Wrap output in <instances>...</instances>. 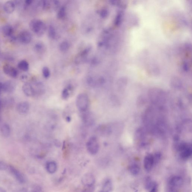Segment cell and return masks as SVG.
<instances>
[{"label":"cell","instance_id":"6da1fadb","mask_svg":"<svg viewBox=\"0 0 192 192\" xmlns=\"http://www.w3.org/2000/svg\"><path fill=\"white\" fill-rule=\"evenodd\" d=\"M30 29L36 36H43L47 30L46 24L41 20L34 19L31 20L29 23Z\"/></svg>","mask_w":192,"mask_h":192},{"label":"cell","instance_id":"7a4b0ae2","mask_svg":"<svg viewBox=\"0 0 192 192\" xmlns=\"http://www.w3.org/2000/svg\"><path fill=\"white\" fill-rule=\"evenodd\" d=\"M76 104L77 108L81 112L87 111L90 105L89 97L84 93L78 95L77 97Z\"/></svg>","mask_w":192,"mask_h":192},{"label":"cell","instance_id":"3957f363","mask_svg":"<svg viewBox=\"0 0 192 192\" xmlns=\"http://www.w3.org/2000/svg\"><path fill=\"white\" fill-rule=\"evenodd\" d=\"M176 149L179 153L180 157L183 160H187L191 156V147L187 143H181L177 146Z\"/></svg>","mask_w":192,"mask_h":192},{"label":"cell","instance_id":"277c9868","mask_svg":"<svg viewBox=\"0 0 192 192\" xmlns=\"http://www.w3.org/2000/svg\"><path fill=\"white\" fill-rule=\"evenodd\" d=\"M86 147L90 154L95 155L98 153L100 149L99 143L95 136L91 137L87 142Z\"/></svg>","mask_w":192,"mask_h":192},{"label":"cell","instance_id":"5b68a950","mask_svg":"<svg viewBox=\"0 0 192 192\" xmlns=\"http://www.w3.org/2000/svg\"><path fill=\"white\" fill-rule=\"evenodd\" d=\"M183 184V179L179 176H174L169 179L167 188L177 190L182 186Z\"/></svg>","mask_w":192,"mask_h":192},{"label":"cell","instance_id":"8992f818","mask_svg":"<svg viewBox=\"0 0 192 192\" xmlns=\"http://www.w3.org/2000/svg\"><path fill=\"white\" fill-rule=\"evenodd\" d=\"M82 182L86 188H94L95 178L94 174L91 173L85 174L82 177Z\"/></svg>","mask_w":192,"mask_h":192},{"label":"cell","instance_id":"52a82bcc","mask_svg":"<svg viewBox=\"0 0 192 192\" xmlns=\"http://www.w3.org/2000/svg\"><path fill=\"white\" fill-rule=\"evenodd\" d=\"M8 169L9 172L15 178L18 182L20 183H25L26 182V178L22 173L18 170L12 165H9Z\"/></svg>","mask_w":192,"mask_h":192},{"label":"cell","instance_id":"ba28073f","mask_svg":"<svg viewBox=\"0 0 192 192\" xmlns=\"http://www.w3.org/2000/svg\"><path fill=\"white\" fill-rule=\"evenodd\" d=\"M20 43L24 44H28L32 40V35L29 31L24 30L20 32L17 38Z\"/></svg>","mask_w":192,"mask_h":192},{"label":"cell","instance_id":"9c48e42d","mask_svg":"<svg viewBox=\"0 0 192 192\" xmlns=\"http://www.w3.org/2000/svg\"><path fill=\"white\" fill-rule=\"evenodd\" d=\"M3 71L4 73L9 77L13 78H17L18 75V72L15 68L13 67L10 65L5 64L3 66Z\"/></svg>","mask_w":192,"mask_h":192},{"label":"cell","instance_id":"30bf717a","mask_svg":"<svg viewBox=\"0 0 192 192\" xmlns=\"http://www.w3.org/2000/svg\"><path fill=\"white\" fill-rule=\"evenodd\" d=\"M155 165L154 155L152 154H148L146 155L143 161L144 169L147 172H150L152 170Z\"/></svg>","mask_w":192,"mask_h":192},{"label":"cell","instance_id":"8fae6325","mask_svg":"<svg viewBox=\"0 0 192 192\" xmlns=\"http://www.w3.org/2000/svg\"><path fill=\"white\" fill-rule=\"evenodd\" d=\"M22 90L24 94L29 97H36V93L33 84L27 82L24 84L22 86Z\"/></svg>","mask_w":192,"mask_h":192},{"label":"cell","instance_id":"7c38bea8","mask_svg":"<svg viewBox=\"0 0 192 192\" xmlns=\"http://www.w3.org/2000/svg\"><path fill=\"white\" fill-rule=\"evenodd\" d=\"M82 114V119L85 125L88 126H91L94 124L95 119L92 114L87 111L83 112Z\"/></svg>","mask_w":192,"mask_h":192},{"label":"cell","instance_id":"4fadbf2b","mask_svg":"<svg viewBox=\"0 0 192 192\" xmlns=\"http://www.w3.org/2000/svg\"><path fill=\"white\" fill-rule=\"evenodd\" d=\"M2 90L4 92L11 93L15 90V85L12 81H7L5 83H2Z\"/></svg>","mask_w":192,"mask_h":192},{"label":"cell","instance_id":"5bb4252c","mask_svg":"<svg viewBox=\"0 0 192 192\" xmlns=\"http://www.w3.org/2000/svg\"><path fill=\"white\" fill-rule=\"evenodd\" d=\"M30 106L29 103L26 101L19 103L17 105V110L18 113L21 114H26L29 112Z\"/></svg>","mask_w":192,"mask_h":192},{"label":"cell","instance_id":"9a60e30c","mask_svg":"<svg viewBox=\"0 0 192 192\" xmlns=\"http://www.w3.org/2000/svg\"><path fill=\"white\" fill-rule=\"evenodd\" d=\"M113 189V183L111 179H107L102 183L99 192H111Z\"/></svg>","mask_w":192,"mask_h":192},{"label":"cell","instance_id":"2e32d148","mask_svg":"<svg viewBox=\"0 0 192 192\" xmlns=\"http://www.w3.org/2000/svg\"><path fill=\"white\" fill-rule=\"evenodd\" d=\"M16 5L14 1H9L5 3L3 6L4 11L8 14L13 13L15 10Z\"/></svg>","mask_w":192,"mask_h":192},{"label":"cell","instance_id":"e0dca14e","mask_svg":"<svg viewBox=\"0 0 192 192\" xmlns=\"http://www.w3.org/2000/svg\"><path fill=\"white\" fill-rule=\"evenodd\" d=\"M1 31L4 36L7 37L9 38L13 36L14 29L13 26L9 24H6L3 26Z\"/></svg>","mask_w":192,"mask_h":192},{"label":"cell","instance_id":"ac0fdd59","mask_svg":"<svg viewBox=\"0 0 192 192\" xmlns=\"http://www.w3.org/2000/svg\"><path fill=\"white\" fill-rule=\"evenodd\" d=\"M46 168L47 172L49 174H55L57 170V164L54 161H50L46 164Z\"/></svg>","mask_w":192,"mask_h":192},{"label":"cell","instance_id":"d6986e66","mask_svg":"<svg viewBox=\"0 0 192 192\" xmlns=\"http://www.w3.org/2000/svg\"><path fill=\"white\" fill-rule=\"evenodd\" d=\"M129 171L130 173L134 176H137L140 174V168L137 164H132L129 166Z\"/></svg>","mask_w":192,"mask_h":192},{"label":"cell","instance_id":"ffe728a7","mask_svg":"<svg viewBox=\"0 0 192 192\" xmlns=\"http://www.w3.org/2000/svg\"><path fill=\"white\" fill-rule=\"evenodd\" d=\"M0 131L3 136L8 137L10 136L11 129L9 124H4L0 127Z\"/></svg>","mask_w":192,"mask_h":192},{"label":"cell","instance_id":"44dd1931","mask_svg":"<svg viewBox=\"0 0 192 192\" xmlns=\"http://www.w3.org/2000/svg\"><path fill=\"white\" fill-rule=\"evenodd\" d=\"M48 34L50 38L55 40L57 38L58 34L56 28L52 25H50L48 29Z\"/></svg>","mask_w":192,"mask_h":192},{"label":"cell","instance_id":"7402d4cb","mask_svg":"<svg viewBox=\"0 0 192 192\" xmlns=\"http://www.w3.org/2000/svg\"><path fill=\"white\" fill-rule=\"evenodd\" d=\"M34 49L37 53H42L46 51V47L44 43L38 42L35 44Z\"/></svg>","mask_w":192,"mask_h":192},{"label":"cell","instance_id":"603a6c76","mask_svg":"<svg viewBox=\"0 0 192 192\" xmlns=\"http://www.w3.org/2000/svg\"><path fill=\"white\" fill-rule=\"evenodd\" d=\"M17 67L21 71L26 72L29 69V63L26 60H23L19 62L17 64Z\"/></svg>","mask_w":192,"mask_h":192},{"label":"cell","instance_id":"cb8c5ba5","mask_svg":"<svg viewBox=\"0 0 192 192\" xmlns=\"http://www.w3.org/2000/svg\"><path fill=\"white\" fill-rule=\"evenodd\" d=\"M73 90V87L71 85H68L65 88L62 92V97L64 99H66L70 97Z\"/></svg>","mask_w":192,"mask_h":192},{"label":"cell","instance_id":"d4e9b609","mask_svg":"<svg viewBox=\"0 0 192 192\" xmlns=\"http://www.w3.org/2000/svg\"><path fill=\"white\" fill-rule=\"evenodd\" d=\"M67 16V9L65 6H63L59 9L57 13V17L59 20H63Z\"/></svg>","mask_w":192,"mask_h":192},{"label":"cell","instance_id":"484cf974","mask_svg":"<svg viewBox=\"0 0 192 192\" xmlns=\"http://www.w3.org/2000/svg\"><path fill=\"white\" fill-rule=\"evenodd\" d=\"M70 43L68 41H64L60 43L59 45V49L62 52H66L70 49Z\"/></svg>","mask_w":192,"mask_h":192},{"label":"cell","instance_id":"4316f807","mask_svg":"<svg viewBox=\"0 0 192 192\" xmlns=\"http://www.w3.org/2000/svg\"><path fill=\"white\" fill-rule=\"evenodd\" d=\"M154 181L150 176H147L144 181V186L146 190H149L154 183Z\"/></svg>","mask_w":192,"mask_h":192},{"label":"cell","instance_id":"83f0119b","mask_svg":"<svg viewBox=\"0 0 192 192\" xmlns=\"http://www.w3.org/2000/svg\"><path fill=\"white\" fill-rule=\"evenodd\" d=\"M42 73L43 76L46 78H49L50 75V72L49 69L47 67H44L43 68Z\"/></svg>","mask_w":192,"mask_h":192},{"label":"cell","instance_id":"f1b7e54d","mask_svg":"<svg viewBox=\"0 0 192 192\" xmlns=\"http://www.w3.org/2000/svg\"><path fill=\"white\" fill-rule=\"evenodd\" d=\"M154 155V163L155 165L158 164L159 162L160 161L161 158V155L159 152L156 153Z\"/></svg>","mask_w":192,"mask_h":192},{"label":"cell","instance_id":"f546056e","mask_svg":"<svg viewBox=\"0 0 192 192\" xmlns=\"http://www.w3.org/2000/svg\"><path fill=\"white\" fill-rule=\"evenodd\" d=\"M100 15L101 18H106L109 15V11L107 9L104 8L101 9L100 11Z\"/></svg>","mask_w":192,"mask_h":192},{"label":"cell","instance_id":"4dcf8cb0","mask_svg":"<svg viewBox=\"0 0 192 192\" xmlns=\"http://www.w3.org/2000/svg\"><path fill=\"white\" fill-rule=\"evenodd\" d=\"M9 166L5 162L2 161H0V171H4L8 169Z\"/></svg>","mask_w":192,"mask_h":192},{"label":"cell","instance_id":"1f68e13d","mask_svg":"<svg viewBox=\"0 0 192 192\" xmlns=\"http://www.w3.org/2000/svg\"><path fill=\"white\" fill-rule=\"evenodd\" d=\"M159 189V186L158 183L155 182H154L152 187L150 189L149 192H158Z\"/></svg>","mask_w":192,"mask_h":192},{"label":"cell","instance_id":"d6a6232c","mask_svg":"<svg viewBox=\"0 0 192 192\" xmlns=\"http://www.w3.org/2000/svg\"><path fill=\"white\" fill-rule=\"evenodd\" d=\"M99 63V60L98 58L96 57H94L92 58L91 60H90V63L93 65H98Z\"/></svg>","mask_w":192,"mask_h":192},{"label":"cell","instance_id":"836d02e7","mask_svg":"<svg viewBox=\"0 0 192 192\" xmlns=\"http://www.w3.org/2000/svg\"><path fill=\"white\" fill-rule=\"evenodd\" d=\"M167 192H178V191L177 190H176V189L167 188Z\"/></svg>","mask_w":192,"mask_h":192},{"label":"cell","instance_id":"e575fe53","mask_svg":"<svg viewBox=\"0 0 192 192\" xmlns=\"http://www.w3.org/2000/svg\"><path fill=\"white\" fill-rule=\"evenodd\" d=\"M2 83H1V82H0V95H1V93H2Z\"/></svg>","mask_w":192,"mask_h":192},{"label":"cell","instance_id":"d590c367","mask_svg":"<svg viewBox=\"0 0 192 192\" xmlns=\"http://www.w3.org/2000/svg\"><path fill=\"white\" fill-rule=\"evenodd\" d=\"M0 192H6V191L4 188L0 187Z\"/></svg>","mask_w":192,"mask_h":192},{"label":"cell","instance_id":"8d00e7d4","mask_svg":"<svg viewBox=\"0 0 192 192\" xmlns=\"http://www.w3.org/2000/svg\"><path fill=\"white\" fill-rule=\"evenodd\" d=\"M66 119H67V121L68 122H70V121H71V118H70V117H67Z\"/></svg>","mask_w":192,"mask_h":192},{"label":"cell","instance_id":"74e56055","mask_svg":"<svg viewBox=\"0 0 192 192\" xmlns=\"http://www.w3.org/2000/svg\"><path fill=\"white\" fill-rule=\"evenodd\" d=\"M1 105H2V103H1V100H0V111H1Z\"/></svg>","mask_w":192,"mask_h":192}]
</instances>
